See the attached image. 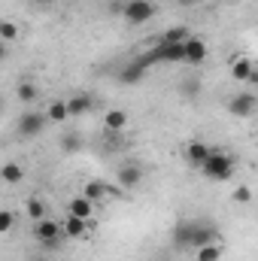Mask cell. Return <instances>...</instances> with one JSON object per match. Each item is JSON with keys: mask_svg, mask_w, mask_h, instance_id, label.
<instances>
[{"mask_svg": "<svg viewBox=\"0 0 258 261\" xmlns=\"http://www.w3.org/2000/svg\"><path fill=\"white\" fill-rule=\"evenodd\" d=\"M170 240H173L176 249H200V246L216 243V240H222V237H219V231H216L213 225H207V222H176Z\"/></svg>", "mask_w": 258, "mask_h": 261, "instance_id": "obj_1", "label": "cell"}, {"mask_svg": "<svg viewBox=\"0 0 258 261\" xmlns=\"http://www.w3.org/2000/svg\"><path fill=\"white\" fill-rule=\"evenodd\" d=\"M234 170H237L234 155H228V152H222V149H213V155H210L207 164L200 167V173H203L210 182H228V179L234 176Z\"/></svg>", "mask_w": 258, "mask_h": 261, "instance_id": "obj_2", "label": "cell"}, {"mask_svg": "<svg viewBox=\"0 0 258 261\" xmlns=\"http://www.w3.org/2000/svg\"><path fill=\"white\" fill-rule=\"evenodd\" d=\"M64 234V222H55V219H40L34 222V237L43 243V246H58V237Z\"/></svg>", "mask_w": 258, "mask_h": 261, "instance_id": "obj_3", "label": "cell"}, {"mask_svg": "<svg viewBox=\"0 0 258 261\" xmlns=\"http://www.w3.org/2000/svg\"><path fill=\"white\" fill-rule=\"evenodd\" d=\"M122 15H125L128 24H146L155 15V3L152 0H128L122 6Z\"/></svg>", "mask_w": 258, "mask_h": 261, "instance_id": "obj_4", "label": "cell"}, {"mask_svg": "<svg viewBox=\"0 0 258 261\" xmlns=\"http://www.w3.org/2000/svg\"><path fill=\"white\" fill-rule=\"evenodd\" d=\"M255 107H258V97L249 94V91H237V94L228 100V113H231L234 119H249V116L255 113Z\"/></svg>", "mask_w": 258, "mask_h": 261, "instance_id": "obj_5", "label": "cell"}, {"mask_svg": "<svg viewBox=\"0 0 258 261\" xmlns=\"http://www.w3.org/2000/svg\"><path fill=\"white\" fill-rule=\"evenodd\" d=\"M152 52H155L158 64H179V61H186V43H158Z\"/></svg>", "mask_w": 258, "mask_h": 261, "instance_id": "obj_6", "label": "cell"}, {"mask_svg": "<svg viewBox=\"0 0 258 261\" xmlns=\"http://www.w3.org/2000/svg\"><path fill=\"white\" fill-rule=\"evenodd\" d=\"M143 179H146V173H143V167H140V164H122V167L116 170V182H119V189H122V192L137 189Z\"/></svg>", "mask_w": 258, "mask_h": 261, "instance_id": "obj_7", "label": "cell"}, {"mask_svg": "<svg viewBox=\"0 0 258 261\" xmlns=\"http://www.w3.org/2000/svg\"><path fill=\"white\" fill-rule=\"evenodd\" d=\"M82 195L88 197V200H94V203H104L107 197H119L122 189H113V186H107L104 179H88L85 189H82Z\"/></svg>", "mask_w": 258, "mask_h": 261, "instance_id": "obj_8", "label": "cell"}, {"mask_svg": "<svg viewBox=\"0 0 258 261\" xmlns=\"http://www.w3.org/2000/svg\"><path fill=\"white\" fill-rule=\"evenodd\" d=\"M46 122H49V116L46 113H24L21 119H18V134L21 137H37V134H43V128H46Z\"/></svg>", "mask_w": 258, "mask_h": 261, "instance_id": "obj_9", "label": "cell"}, {"mask_svg": "<svg viewBox=\"0 0 258 261\" xmlns=\"http://www.w3.org/2000/svg\"><path fill=\"white\" fill-rule=\"evenodd\" d=\"M213 155V149L207 146V143H200V140H192L189 146H186V161L192 164L194 170H200L203 164H207V158Z\"/></svg>", "mask_w": 258, "mask_h": 261, "instance_id": "obj_10", "label": "cell"}, {"mask_svg": "<svg viewBox=\"0 0 258 261\" xmlns=\"http://www.w3.org/2000/svg\"><path fill=\"white\" fill-rule=\"evenodd\" d=\"M231 76H234V82H252V76H255L252 61L243 58V55H234L231 58Z\"/></svg>", "mask_w": 258, "mask_h": 261, "instance_id": "obj_11", "label": "cell"}, {"mask_svg": "<svg viewBox=\"0 0 258 261\" xmlns=\"http://www.w3.org/2000/svg\"><path fill=\"white\" fill-rule=\"evenodd\" d=\"M94 210H97V203H94V200H88L85 195L70 197V203H67V213H70V216H79V219H91V216H94Z\"/></svg>", "mask_w": 258, "mask_h": 261, "instance_id": "obj_12", "label": "cell"}, {"mask_svg": "<svg viewBox=\"0 0 258 261\" xmlns=\"http://www.w3.org/2000/svg\"><path fill=\"white\" fill-rule=\"evenodd\" d=\"M207 61V43L200 37L186 40V64H203Z\"/></svg>", "mask_w": 258, "mask_h": 261, "instance_id": "obj_13", "label": "cell"}, {"mask_svg": "<svg viewBox=\"0 0 258 261\" xmlns=\"http://www.w3.org/2000/svg\"><path fill=\"white\" fill-rule=\"evenodd\" d=\"M104 128H107V134H122L128 128V113L125 110H107L104 113Z\"/></svg>", "mask_w": 258, "mask_h": 261, "instance_id": "obj_14", "label": "cell"}, {"mask_svg": "<svg viewBox=\"0 0 258 261\" xmlns=\"http://www.w3.org/2000/svg\"><path fill=\"white\" fill-rule=\"evenodd\" d=\"M91 107H94V100H91L88 94H73V97H67V110H70V119H76V116H85Z\"/></svg>", "mask_w": 258, "mask_h": 261, "instance_id": "obj_15", "label": "cell"}, {"mask_svg": "<svg viewBox=\"0 0 258 261\" xmlns=\"http://www.w3.org/2000/svg\"><path fill=\"white\" fill-rule=\"evenodd\" d=\"M49 122L52 125H64L70 119V110H67V100H49V110H46Z\"/></svg>", "mask_w": 258, "mask_h": 261, "instance_id": "obj_16", "label": "cell"}, {"mask_svg": "<svg viewBox=\"0 0 258 261\" xmlns=\"http://www.w3.org/2000/svg\"><path fill=\"white\" fill-rule=\"evenodd\" d=\"M88 231V219H79V216H70L67 213V219H64V234L73 240V237H82Z\"/></svg>", "mask_w": 258, "mask_h": 261, "instance_id": "obj_17", "label": "cell"}, {"mask_svg": "<svg viewBox=\"0 0 258 261\" xmlns=\"http://www.w3.org/2000/svg\"><path fill=\"white\" fill-rule=\"evenodd\" d=\"M143 76H146V70L137 64V61H131V64H125V70L119 73V82H122V85H137V82H143Z\"/></svg>", "mask_w": 258, "mask_h": 261, "instance_id": "obj_18", "label": "cell"}, {"mask_svg": "<svg viewBox=\"0 0 258 261\" xmlns=\"http://www.w3.org/2000/svg\"><path fill=\"white\" fill-rule=\"evenodd\" d=\"M0 179H3L6 186H18V182L24 179V167L15 164V161H9V164H3V170H0Z\"/></svg>", "mask_w": 258, "mask_h": 261, "instance_id": "obj_19", "label": "cell"}, {"mask_svg": "<svg viewBox=\"0 0 258 261\" xmlns=\"http://www.w3.org/2000/svg\"><path fill=\"white\" fill-rule=\"evenodd\" d=\"M194 261H222V240L194 249Z\"/></svg>", "mask_w": 258, "mask_h": 261, "instance_id": "obj_20", "label": "cell"}, {"mask_svg": "<svg viewBox=\"0 0 258 261\" xmlns=\"http://www.w3.org/2000/svg\"><path fill=\"white\" fill-rule=\"evenodd\" d=\"M189 37H192V31H189L186 24H176V28H167V31H164L161 43H186Z\"/></svg>", "mask_w": 258, "mask_h": 261, "instance_id": "obj_21", "label": "cell"}, {"mask_svg": "<svg viewBox=\"0 0 258 261\" xmlns=\"http://www.w3.org/2000/svg\"><path fill=\"white\" fill-rule=\"evenodd\" d=\"M15 94H18V100H21V103H34L40 91H37V85H34V82H18Z\"/></svg>", "mask_w": 258, "mask_h": 261, "instance_id": "obj_22", "label": "cell"}, {"mask_svg": "<svg viewBox=\"0 0 258 261\" xmlns=\"http://www.w3.org/2000/svg\"><path fill=\"white\" fill-rule=\"evenodd\" d=\"M24 210H28V216H31L34 222H40V219H46V216H49V210H46V203H43L40 197H31Z\"/></svg>", "mask_w": 258, "mask_h": 261, "instance_id": "obj_23", "label": "cell"}, {"mask_svg": "<svg viewBox=\"0 0 258 261\" xmlns=\"http://www.w3.org/2000/svg\"><path fill=\"white\" fill-rule=\"evenodd\" d=\"M61 149H64L67 155L79 152V149H82V140H79V134H70V130H64V134H61Z\"/></svg>", "mask_w": 258, "mask_h": 261, "instance_id": "obj_24", "label": "cell"}, {"mask_svg": "<svg viewBox=\"0 0 258 261\" xmlns=\"http://www.w3.org/2000/svg\"><path fill=\"white\" fill-rule=\"evenodd\" d=\"M15 37H18V24H15V21H9V18H6V21H0V40H3V43H12Z\"/></svg>", "mask_w": 258, "mask_h": 261, "instance_id": "obj_25", "label": "cell"}, {"mask_svg": "<svg viewBox=\"0 0 258 261\" xmlns=\"http://www.w3.org/2000/svg\"><path fill=\"white\" fill-rule=\"evenodd\" d=\"M231 200L240 203V206H243V203H252V189H249V186H237L234 195H231Z\"/></svg>", "mask_w": 258, "mask_h": 261, "instance_id": "obj_26", "label": "cell"}, {"mask_svg": "<svg viewBox=\"0 0 258 261\" xmlns=\"http://www.w3.org/2000/svg\"><path fill=\"white\" fill-rule=\"evenodd\" d=\"M12 222H15V216H12L9 210H3V213H0V231H3V234L12 231Z\"/></svg>", "mask_w": 258, "mask_h": 261, "instance_id": "obj_27", "label": "cell"}, {"mask_svg": "<svg viewBox=\"0 0 258 261\" xmlns=\"http://www.w3.org/2000/svg\"><path fill=\"white\" fill-rule=\"evenodd\" d=\"M179 3H186V6H194V3H207V0H179Z\"/></svg>", "mask_w": 258, "mask_h": 261, "instance_id": "obj_28", "label": "cell"}, {"mask_svg": "<svg viewBox=\"0 0 258 261\" xmlns=\"http://www.w3.org/2000/svg\"><path fill=\"white\" fill-rule=\"evenodd\" d=\"M34 3H37V6H46V3H49V0H34Z\"/></svg>", "mask_w": 258, "mask_h": 261, "instance_id": "obj_29", "label": "cell"}, {"mask_svg": "<svg viewBox=\"0 0 258 261\" xmlns=\"http://www.w3.org/2000/svg\"><path fill=\"white\" fill-rule=\"evenodd\" d=\"M252 85H255V88H258V70H255V76H252Z\"/></svg>", "mask_w": 258, "mask_h": 261, "instance_id": "obj_30", "label": "cell"}, {"mask_svg": "<svg viewBox=\"0 0 258 261\" xmlns=\"http://www.w3.org/2000/svg\"><path fill=\"white\" fill-rule=\"evenodd\" d=\"M34 261H46V258H34Z\"/></svg>", "mask_w": 258, "mask_h": 261, "instance_id": "obj_31", "label": "cell"}]
</instances>
